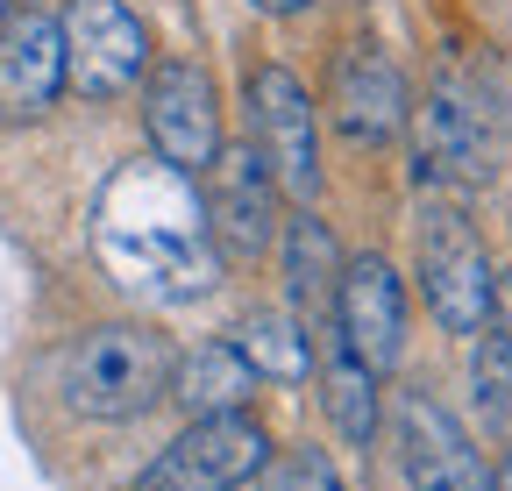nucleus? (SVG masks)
I'll return each instance as SVG.
<instances>
[{
	"mask_svg": "<svg viewBox=\"0 0 512 491\" xmlns=\"http://www.w3.org/2000/svg\"><path fill=\"white\" fill-rule=\"evenodd\" d=\"M256 378H306L313 371V335L292 321V314H249L235 335H228Z\"/></svg>",
	"mask_w": 512,
	"mask_h": 491,
	"instance_id": "nucleus-18",
	"label": "nucleus"
},
{
	"mask_svg": "<svg viewBox=\"0 0 512 491\" xmlns=\"http://www.w3.org/2000/svg\"><path fill=\"white\" fill-rule=\"evenodd\" d=\"M171 385V342L143 321H107L72 342L64 356V406L86 420H143Z\"/></svg>",
	"mask_w": 512,
	"mask_h": 491,
	"instance_id": "nucleus-2",
	"label": "nucleus"
},
{
	"mask_svg": "<svg viewBox=\"0 0 512 491\" xmlns=\"http://www.w3.org/2000/svg\"><path fill=\"white\" fill-rule=\"evenodd\" d=\"M249 143H256V157L271 164V178H278V193H292V200H313L320 193V136H313V100H306V86L285 72V65H264L249 79Z\"/></svg>",
	"mask_w": 512,
	"mask_h": 491,
	"instance_id": "nucleus-9",
	"label": "nucleus"
},
{
	"mask_svg": "<svg viewBox=\"0 0 512 491\" xmlns=\"http://www.w3.org/2000/svg\"><path fill=\"white\" fill-rule=\"evenodd\" d=\"M143 121H150V143H157L164 164L207 171L214 150H221V100H214L207 65L164 57V65L150 72V93H143Z\"/></svg>",
	"mask_w": 512,
	"mask_h": 491,
	"instance_id": "nucleus-10",
	"label": "nucleus"
},
{
	"mask_svg": "<svg viewBox=\"0 0 512 491\" xmlns=\"http://www.w3.org/2000/svg\"><path fill=\"white\" fill-rule=\"evenodd\" d=\"M470 399H477V420H484V435L498 442L505 477H512V342H505L498 328H477V349H470Z\"/></svg>",
	"mask_w": 512,
	"mask_h": 491,
	"instance_id": "nucleus-17",
	"label": "nucleus"
},
{
	"mask_svg": "<svg viewBox=\"0 0 512 491\" xmlns=\"http://www.w3.org/2000/svg\"><path fill=\"white\" fill-rule=\"evenodd\" d=\"M271 435L249 413H207L185 420V435L164 442V456L136 477V491H235L264 470Z\"/></svg>",
	"mask_w": 512,
	"mask_h": 491,
	"instance_id": "nucleus-6",
	"label": "nucleus"
},
{
	"mask_svg": "<svg viewBox=\"0 0 512 491\" xmlns=\"http://www.w3.org/2000/svg\"><path fill=\"white\" fill-rule=\"evenodd\" d=\"M313 335V371H320V406H328V420H335V435L342 442H370L377 435V371L342 342V328H335V314L320 321V328H306Z\"/></svg>",
	"mask_w": 512,
	"mask_h": 491,
	"instance_id": "nucleus-14",
	"label": "nucleus"
},
{
	"mask_svg": "<svg viewBox=\"0 0 512 491\" xmlns=\"http://www.w3.org/2000/svg\"><path fill=\"white\" fill-rule=\"evenodd\" d=\"M8 15H15V0H0V22H8Z\"/></svg>",
	"mask_w": 512,
	"mask_h": 491,
	"instance_id": "nucleus-20",
	"label": "nucleus"
},
{
	"mask_svg": "<svg viewBox=\"0 0 512 491\" xmlns=\"http://www.w3.org/2000/svg\"><path fill=\"white\" fill-rule=\"evenodd\" d=\"M512 150V114L463 72H441V86L420 107L413 164L420 178H456V186H491Z\"/></svg>",
	"mask_w": 512,
	"mask_h": 491,
	"instance_id": "nucleus-3",
	"label": "nucleus"
},
{
	"mask_svg": "<svg viewBox=\"0 0 512 491\" xmlns=\"http://www.w3.org/2000/svg\"><path fill=\"white\" fill-rule=\"evenodd\" d=\"M335 328L342 342L370 363V371H392L406 356V292L399 271L384 257H349L335 278Z\"/></svg>",
	"mask_w": 512,
	"mask_h": 491,
	"instance_id": "nucleus-12",
	"label": "nucleus"
},
{
	"mask_svg": "<svg viewBox=\"0 0 512 491\" xmlns=\"http://www.w3.org/2000/svg\"><path fill=\"white\" fill-rule=\"evenodd\" d=\"M335 278H342V250H335L328 221L299 214L285 228V299H292V321L299 328H320L335 314Z\"/></svg>",
	"mask_w": 512,
	"mask_h": 491,
	"instance_id": "nucleus-16",
	"label": "nucleus"
},
{
	"mask_svg": "<svg viewBox=\"0 0 512 491\" xmlns=\"http://www.w3.org/2000/svg\"><path fill=\"white\" fill-rule=\"evenodd\" d=\"M328 114L349 143H392L413 121V93L377 43H342L328 72Z\"/></svg>",
	"mask_w": 512,
	"mask_h": 491,
	"instance_id": "nucleus-11",
	"label": "nucleus"
},
{
	"mask_svg": "<svg viewBox=\"0 0 512 491\" xmlns=\"http://www.w3.org/2000/svg\"><path fill=\"white\" fill-rule=\"evenodd\" d=\"M57 36H64V86H79L86 100H121L150 72V29L121 0H72L57 15Z\"/></svg>",
	"mask_w": 512,
	"mask_h": 491,
	"instance_id": "nucleus-5",
	"label": "nucleus"
},
{
	"mask_svg": "<svg viewBox=\"0 0 512 491\" xmlns=\"http://www.w3.org/2000/svg\"><path fill=\"white\" fill-rule=\"evenodd\" d=\"M420 285H427V306H434V321L448 335H477L491 321V257H484V242H477V221L456 207V200H420Z\"/></svg>",
	"mask_w": 512,
	"mask_h": 491,
	"instance_id": "nucleus-4",
	"label": "nucleus"
},
{
	"mask_svg": "<svg viewBox=\"0 0 512 491\" xmlns=\"http://www.w3.org/2000/svg\"><path fill=\"white\" fill-rule=\"evenodd\" d=\"M256 491H342V477L320 449H285V456H264Z\"/></svg>",
	"mask_w": 512,
	"mask_h": 491,
	"instance_id": "nucleus-19",
	"label": "nucleus"
},
{
	"mask_svg": "<svg viewBox=\"0 0 512 491\" xmlns=\"http://www.w3.org/2000/svg\"><path fill=\"white\" fill-rule=\"evenodd\" d=\"M392 449H399V477L406 491H498L484 449L456 427L434 392H399L392 399Z\"/></svg>",
	"mask_w": 512,
	"mask_h": 491,
	"instance_id": "nucleus-7",
	"label": "nucleus"
},
{
	"mask_svg": "<svg viewBox=\"0 0 512 491\" xmlns=\"http://www.w3.org/2000/svg\"><path fill=\"white\" fill-rule=\"evenodd\" d=\"M185 420H207V413H242L249 392H256V371H249V356L221 335V342H200V349H185L171 356V385H164Z\"/></svg>",
	"mask_w": 512,
	"mask_h": 491,
	"instance_id": "nucleus-15",
	"label": "nucleus"
},
{
	"mask_svg": "<svg viewBox=\"0 0 512 491\" xmlns=\"http://www.w3.org/2000/svg\"><path fill=\"white\" fill-rule=\"evenodd\" d=\"M93 250L128 299L192 306L221 285V250L207 235V207L192 171L164 157H128L93 200Z\"/></svg>",
	"mask_w": 512,
	"mask_h": 491,
	"instance_id": "nucleus-1",
	"label": "nucleus"
},
{
	"mask_svg": "<svg viewBox=\"0 0 512 491\" xmlns=\"http://www.w3.org/2000/svg\"><path fill=\"white\" fill-rule=\"evenodd\" d=\"M200 207H207V235H214L221 264H228V257H235V264H256V257L278 242V178H271L264 157H256V143L214 150Z\"/></svg>",
	"mask_w": 512,
	"mask_h": 491,
	"instance_id": "nucleus-8",
	"label": "nucleus"
},
{
	"mask_svg": "<svg viewBox=\"0 0 512 491\" xmlns=\"http://www.w3.org/2000/svg\"><path fill=\"white\" fill-rule=\"evenodd\" d=\"M64 93V36L57 15L0 22V121H36Z\"/></svg>",
	"mask_w": 512,
	"mask_h": 491,
	"instance_id": "nucleus-13",
	"label": "nucleus"
}]
</instances>
